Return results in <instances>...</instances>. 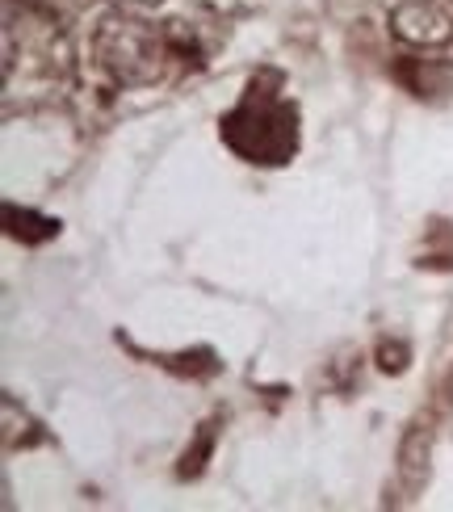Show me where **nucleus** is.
<instances>
[{"mask_svg":"<svg viewBox=\"0 0 453 512\" xmlns=\"http://www.w3.org/2000/svg\"><path fill=\"white\" fill-rule=\"evenodd\" d=\"M391 30L412 42V47H445V42L453 38V21L441 5H433V0H403V5L391 13Z\"/></svg>","mask_w":453,"mask_h":512,"instance_id":"f03ea898","label":"nucleus"},{"mask_svg":"<svg viewBox=\"0 0 453 512\" xmlns=\"http://www.w3.org/2000/svg\"><path fill=\"white\" fill-rule=\"evenodd\" d=\"M101 68L122 84H151L164 72V42L160 34L131 17H114L105 21L93 38Z\"/></svg>","mask_w":453,"mask_h":512,"instance_id":"f257e3e1","label":"nucleus"}]
</instances>
